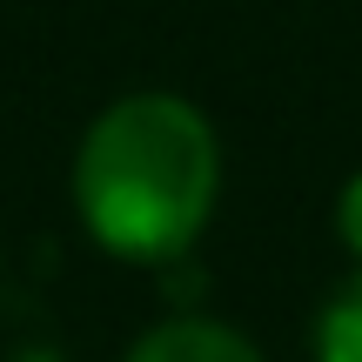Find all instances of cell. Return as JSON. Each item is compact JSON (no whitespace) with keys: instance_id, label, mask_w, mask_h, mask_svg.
I'll return each instance as SVG.
<instances>
[{"instance_id":"obj_2","label":"cell","mask_w":362,"mask_h":362,"mask_svg":"<svg viewBox=\"0 0 362 362\" xmlns=\"http://www.w3.org/2000/svg\"><path fill=\"white\" fill-rule=\"evenodd\" d=\"M128 362H262V349L235 329L208 322V315H181V322L148 329L128 349Z\"/></svg>"},{"instance_id":"obj_3","label":"cell","mask_w":362,"mask_h":362,"mask_svg":"<svg viewBox=\"0 0 362 362\" xmlns=\"http://www.w3.org/2000/svg\"><path fill=\"white\" fill-rule=\"evenodd\" d=\"M315 362H362V282H349L315 322Z\"/></svg>"},{"instance_id":"obj_1","label":"cell","mask_w":362,"mask_h":362,"mask_svg":"<svg viewBox=\"0 0 362 362\" xmlns=\"http://www.w3.org/2000/svg\"><path fill=\"white\" fill-rule=\"evenodd\" d=\"M221 188V148L181 94H128L101 107L74 155V208L121 262H175L202 235Z\"/></svg>"},{"instance_id":"obj_4","label":"cell","mask_w":362,"mask_h":362,"mask_svg":"<svg viewBox=\"0 0 362 362\" xmlns=\"http://www.w3.org/2000/svg\"><path fill=\"white\" fill-rule=\"evenodd\" d=\"M336 228H342V242H349V255L362 262V175L342 188V202H336Z\"/></svg>"}]
</instances>
